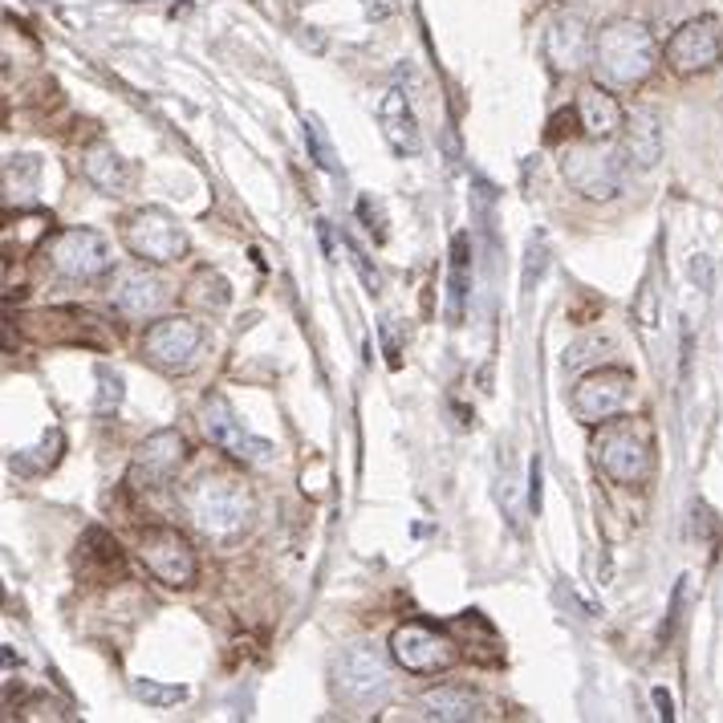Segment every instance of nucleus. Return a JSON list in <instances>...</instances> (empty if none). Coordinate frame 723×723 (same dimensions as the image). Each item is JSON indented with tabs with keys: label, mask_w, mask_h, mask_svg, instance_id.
Segmentation results:
<instances>
[{
	"label": "nucleus",
	"mask_w": 723,
	"mask_h": 723,
	"mask_svg": "<svg viewBox=\"0 0 723 723\" xmlns=\"http://www.w3.org/2000/svg\"><path fill=\"white\" fill-rule=\"evenodd\" d=\"M723 58V21L720 16H695L678 25L666 41V62L675 74H703Z\"/></svg>",
	"instance_id": "8"
},
{
	"label": "nucleus",
	"mask_w": 723,
	"mask_h": 723,
	"mask_svg": "<svg viewBox=\"0 0 723 723\" xmlns=\"http://www.w3.org/2000/svg\"><path fill=\"white\" fill-rule=\"evenodd\" d=\"M171 301V289L163 277H154V273H126L119 281V289H114V306L123 309L126 317H135V322H147V317H159Z\"/></svg>",
	"instance_id": "15"
},
{
	"label": "nucleus",
	"mask_w": 723,
	"mask_h": 723,
	"mask_svg": "<svg viewBox=\"0 0 723 723\" xmlns=\"http://www.w3.org/2000/svg\"><path fill=\"white\" fill-rule=\"evenodd\" d=\"M98 378H102V411L119 407V399H123V378H119V374H110L107 366L98 370Z\"/></svg>",
	"instance_id": "30"
},
{
	"label": "nucleus",
	"mask_w": 723,
	"mask_h": 723,
	"mask_svg": "<svg viewBox=\"0 0 723 723\" xmlns=\"http://www.w3.org/2000/svg\"><path fill=\"white\" fill-rule=\"evenodd\" d=\"M463 297H468V236L451 240V322L463 317Z\"/></svg>",
	"instance_id": "25"
},
{
	"label": "nucleus",
	"mask_w": 723,
	"mask_h": 723,
	"mask_svg": "<svg viewBox=\"0 0 723 723\" xmlns=\"http://www.w3.org/2000/svg\"><path fill=\"white\" fill-rule=\"evenodd\" d=\"M626 154L643 171H650L662 159V126L655 110H634L631 114V123H626Z\"/></svg>",
	"instance_id": "20"
},
{
	"label": "nucleus",
	"mask_w": 723,
	"mask_h": 723,
	"mask_svg": "<svg viewBox=\"0 0 723 723\" xmlns=\"http://www.w3.org/2000/svg\"><path fill=\"white\" fill-rule=\"evenodd\" d=\"M187 512L203 537L228 540L245 533L248 516H252V493L240 479L232 476H203L187 488Z\"/></svg>",
	"instance_id": "3"
},
{
	"label": "nucleus",
	"mask_w": 723,
	"mask_h": 723,
	"mask_svg": "<svg viewBox=\"0 0 723 723\" xmlns=\"http://www.w3.org/2000/svg\"><path fill=\"white\" fill-rule=\"evenodd\" d=\"M49 264L70 281H94L114 264V257L94 228H65L49 240Z\"/></svg>",
	"instance_id": "7"
},
{
	"label": "nucleus",
	"mask_w": 723,
	"mask_h": 723,
	"mask_svg": "<svg viewBox=\"0 0 723 723\" xmlns=\"http://www.w3.org/2000/svg\"><path fill=\"white\" fill-rule=\"evenodd\" d=\"M634 322L643 325L647 334L659 329V289H655V281H643V289H638V301H634Z\"/></svg>",
	"instance_id": "29"
},
{
	"label": "nucleus",
	"mask_w": 723,
	"mask_h": 723,
	"mask_svg": "<svg viewBox=\"0 0 723 723\" xmlns=\"http://www.w3.org/2000/svg\"><path fill=\"white\" fill-rule=\"evenodd\" d=\"M561 175H565V184L573 191H582L589 200H614L618 191H622V184H626V163L610 147L585 142V147H565Z\"/></svg>",
	"instance_id": "4"
},
{
	"label": "nucleus",
	"mask_w": 723,
	"mask_h": 723,
	"mask_svg": "<svg viewBox=\"0 0 723 723\" xmlns=\"http://www.w3.org/2000/svg\"><path fill=\"white\" fill-rule=\"evenodd\" d=\"M82 171H86V179H90L98 191H107V196H123L126 187H130V167H126V159L114 147H94L86 151L82 159Z\"/></svg>",
	"instance_id": "21"
},
{
	"label": "nucleus",
	"mask_w": 723,
	"mask_h": 723,
	"mask_svg": "<svg viewBox=\"0 0 723 723\" xmlns=\"http://www.w3.org/2000/svg\"><path fill=\"white\" fill-rule=\"evenodd\" d=\"M655 62H659L655 33L638 21H614L594 41V70L606 86H618V90H631L638 82H647Z\"/></svg>",
	"instance_id": "1"
},
{
	"label": "nucleus",
	"mask_w": 723,
	"mask_h": 723,
	"mask_svg": "<svg viewBox=\"0 0 723 723\" xmlns=\"http://www.w3.org/2000/svg\"><path fill=\"white\" fill-rule=\"evenodd\" d=\"M577 114H582V126L589 139H610L622 130V107L614 102V94H606L601 86H585L582 98H577Z\"/></svg>",
	"instance_id": "19"
},
{
	"label": "nucleus",
	"mask_w": 723,
	"mask_h": 723,
	"mask_svg": "<svg viewBox=\"0 0 723 723\" xmlns=\"http://www.w3.org/2000/svg\"><path fill=\"white\" fill-rule=\"evenodd\" d=\"M184 463V435L179 432H154L147 444L135 451L130 463V484L139 488H159L175 476V468Z\"/></svg>",
	"instance_id": "14"
},
{
	"label": "nucleus",
	"mask_w": 723,
	"mask_h": 723,
	"mask_svg": "<svg viewBox=\"0 0 723 723\" xmlns=\"http://www.w3.org/2000/svg\"><path fill=\"white\" fill-rule=\"evenodd\" d=\"M123 236H126V248H130L139 261H151V264H171L187 252L184 228H179L167 212H159V208L135 212V216L126 220Z\"/></svg>",
	"instance_id": "6"
},
{
	"label": "nucleus",
	"mask_w": 723,
	"mask_h": 723,
	"mask_svg": "<svg viewBox=\"0 0 723 723\" xmlns=\"http://www.w3.org/2000/svg\"><path fill=\"white\" fill-rule=\"evenodd\" d=\"M378 126H383V135L395 154L407 159V154L419 151V126H415V114H411V107H407V94L402 90H390L383 98V107H378Z\"/></svg>",
	"instance_id": "18"
},
{
	"label": "nucleus",
	"mask_w": 723,
	"mask_h": 723,
	"mask_svg": "<svg viewBox=\"0 0 723 723\" xmlns=\"http://www.w3.org/2000/svg\"><path fill=\"white\" fill-rule=\"evenodd\" d=\"M419 720H439V723H468L479 720V699L468 687H435V691L419 695L415 703Z\"/></svg>",
	"instance_id": "17"
},
{
	"label": "nucleus",
	"mask_w": 723,
	"mask_h": 723,
	"mask_svg": "<svg viewBox=\"0 0 723 723\" xmlns=\"http://www.w3.org/2000/svg\"><path fill=\"white\" fill-rule=\"evenodd\" d=\"M338 691L346 703L366 708L390 691V666L374 647H350L338 666Z\"/></svg>",
	"instance_id": "12"
},
{
	"label": "nucleus",
	"mask_w": 723,
	"mask_h": 723,
	"mask_svg": "<svg viewBox=\"0 0 723 723\" xmlns=\"http://www.w3.org/2000/svg\"><path fill=\"white\" fill-rule=\"evenodd\" d=\"M130 691H135V699H142L147 708H175V703H184L187 695H191L184 683H159V678H135Z\"/></svg>",
	"instance_id": "24"
},
{
	"label": "nucleus",
	"mask_w": 723,
	"mask_h": 723,
	"mask_svg": "<svg viewBox=\"0 0 723 723\" xmlns=\"http://www.w3.org/2000/svg\"><path fill=\"white\" fill-rule=\"evenodd\" d=\"M655 703H659V715H662V720H675V711H671V695L662 691V687L655 691Z\"/></svg>",
	"instance_id": "32"
},
{
	"label": "nucleus",
	"mask_w": 723,
	"mask_h": 723,
	"mask_svg": "<svg viewBox=\"0 0 723 723\" xmlns=\"http://www.w3.org/2000/svg\"><path fill=\"white\" fill-rule=\"evenodd\" d=\"M589 53L594 46H589V29L582 16H557L545 29V58L553 62V70H582Z\"/></svg>",
	"instance_id": "16"
},
{
	"label": "nucleus",
	"mask_w": 723,
	"mask_h": 723,
	"mask_svg": "<svg viewBox=\"0 0 723 723\" xmlns=\"http://www.w3.org/2000/svg\"><path fill=\"white\" fill-rule=\"evenodd\" d=\"M196 306H203V309H224L228 306V297H232V289H228V281L220 277V273H200V277L191 281V292H187Z\"/></svg>",
	"instance_id": "27"
},
{
	"label": "nucleus",
	"mask_w": 723,
	"mask_h": 723,
	"mask_svg": "<svg viewBox=\"0 0 723 723\" xmlns=\"http://www.w3.org/2000/svg\"><path fill=\"white\" fill-rule=\"evenodd\" d=\"M203 432H208V439H212L216 447L232 451L236 460H245V463L273 460V444L248 432L245 423L236 419V411L228 407L224 395H208V399H203Z\"/></svg>",
	"instance_id": "11"
},
{
	"label": "nucleus",
	"mask_w": 723,
	"mask_h": 723,
	"mask_svg": "<svg viewBox=\"0 0 723 723\" xmlns=\"http://www.w3.org/2000/svg\"><path fill=\"white\" fill-rule=\"evenodd\" d=\"M631 395H634V374L631 370L601 366V370H589L582 383L573 386L570 407L582 423L601 427L606 419L622 415V411L631 407Z\"/></svg>",
	"instance_id": "5"
},
{
	"label": "nucleus",
	"mask_w": 723,
	"mask_h": 723,
	"mask_svg": "<svg viewBox=\"0 0 723 723\" xmlns=\"http://www.w3.org/2000/svg\"><path fill=\"white\" fill-rule=\"evenodd\" d=\"M594 460L614 484H643L655 468V427L638 415H614L594 435Z\"/></svg>",
	"instance_id": "2"
},
{
	"label": "nucleus",
	"mask_w": 723,
	"mask_h": 723,
	"mask_svg": "<svg viewBox=\"0 0 723 723\" xmlns=\"http://www.w3.org/2000/svg\"><path fill=\"white\" fill-rule=\"evenodd\" d=\"M62 447H65L62 432L46 435V439H41L37 447L16 451V456H13V472H21V476H46L49 468L62 460Z\"/></svg>",
	"instance_id": "23"
},
{
	"label": "nucleus",
	"mask_w": 723,
	"mask_h": 723,
	"mask_svg": "<svg viewBox=\"0 0 723 723\" xmlns=\"http://www.w3.org/2000/svg\"><path fill=\"white\" fill-rule=\"evenodd\" d=\"M123 570V553H119V545L102 533V528H90L82 545H77V573H86V577H98V582H107L110 573Z\"/></svg>",
	"instance_id": "22"
},
{
	"label": "nucleus",
	"mask_w": 723,
	"mask_h": 723,
	"mask_svg": "<svg viewBox=\"0 0 723 723\" xmlns=\"http://www.w3.org/2000/svg\"><path fill=\"white\" fill-rule=\"evenodd\" d=\"M691 277H695V285H699V289H711V261H708V257H695V261H691Z\"/></svg>",
	"instance_id": "31"
},
{
	"label": "nucleus",
	"mask_w": 723,
	"mask_h": 723,
	"mask_svg": "<svg viewBox=\"0 0 723 723\" xmlns=\"http://www.w3.org/2000/svg\"><path fill=\"white\" fill-rule=\"evenodd\" d=\"M306 147H309V159L317 163L322 171H341V163H338V151H334V142H329V135H325V126H322V119H313L309 114L306 119Z\"/></svg>",
	"instance_id": "26"
},
{
	"label": "nucleus",
	"mask_w": 723,
	"mask_h": 723,
	"mask_svg": "<svg viewBox=\"0 0 723 723\" xmlns=\"http://www.w3.org/2000/svg\"><path fill=\"white\" fill-rule=\"evenodd\" d=\"M606 350H610V341L598 338V334H589V338L573 341L570 350H565L561 366H565V370H582V366H589V362H601V358H606Z\"/></svg>",
	"instance_id": "28"
},
{
	"label": "nucleus",
	"mask_w": 723,
	"mask_h": 723,
	"mask_svg": "<svg viewBox=\"0 0 723 723\" xmlns=\"http://www.w3.org/2000/svg\"><path fill=\"white\" fill-rule=\"evenodd\" d=\"M390 659L399 662L402 671H411V675H439V671H447L456 662V647L432 626L407 622V626L390 634Z\"/></svg>",
	"instance_id": "10"
},
{
	"label": "nucleus",
	"mask_w": 723,
	"mask_h": 723,
	"mask_svg": "<svg viewBox=\"0 0 723 723\" xmlns=\"http://www.w3.org/2000/svg\"><path fill=\"white\" fill-rule=\"evenodd\" d=\"M142 565L163 585H191L196 582V553L175 528H147L139 540Z\"/></svg>",
	"instance_id": "13"
},
{
	"label": "nucleus",
	"mask_w": 723,
	"mask_h": 723,
	"mask_svg": "<svg viewBox=\"0 0 723 723\" xmlns=\"http://www.w3.org/2000/svg\"><path fill=\"white\" fill-rule=\"evenodd\" d=\"M200 346H203V325L196 322V317H163V322H154L151 329H147V338H142L147 358H151L159 370H171V374L196 366Z\"/></svg>",
	"instance_id": "9"
}]
</instances>
